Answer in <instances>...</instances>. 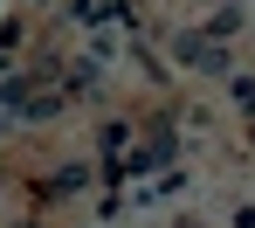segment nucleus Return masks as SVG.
Wrapping results in <instances>:
<instances>
[{
    "instance_id": "obj_1",
    "label": "nucleus",
    "mask_w": 255,
    "mask_h": 228,
    "mask_svg": "<svg viewBox=\"0 0 255 228\" xmlns=\"http://www.w3.org/2000/svg\"><path fill=\"white\" fill-rule=\"evenodd\" d=\"M48 194H83V166H62V173H55V187H48Z\"/></svg>"
}]
</instances>
